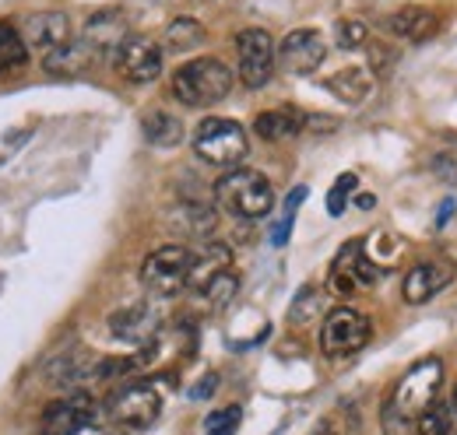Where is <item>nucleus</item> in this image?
Instances as JSON below:
<instances>
[{
    "mask_svg": "<svg viewBox=\"0 0 457 435\" xmlns=\"http://www.w3.org/2000/svg\"><path fill=\"white\" fill-rule=\"evenodd\" d=\"M306 193H310L306 186H295V190H292V193L286 197V211H295V208H299V204L306 201Z\"/></svg>",
    "mask_w": 457,
    "mask_h": 435,
    "instance_id": "nucleus-38",
    "label": "nucleus"
},
{
    "mask_svg": "<svg viewBox=\"0 0 457 435\" xmlns=\"http://www.w3.org/2000/svg\"><path fill=\"white\" fill-rule=\"evenodd\" d=\"M275 56H278L282 70L306 78V74H313V70L324 63V56H328V39H324L317 29H295V32H288L286 39L278 43Z\"/></svg>",
    "mask_w": 457,
    "mask_h": 435,
    "instance_id": "nucleus-11",
    "label": "nucleus"
},
{
    "mask_svg": "<svg viewBox=\"0 0 457 435\" xmlns=\"http://www.w3.org/2000/svg\"><path fill=\"white\" fill-rule=\"evenodd\" d=\"M419 435H457V411L447 404H433L429 411L419 414Z\"/></svg>",
    "mask_w": 457,
    "mask_h": 435,
    "instance_id": "nucleus-27",
    "label": "nucleus"
},
{
    "mask_svg": "<svg viewBox=\"0 0 457 435\" xmlns=\"http://www.w3.org/2000/svg\"><path fill=\"white\" fill-rule=\"evenodd\" d=\"M204 43H208V32H204V25L197 18H176V21H170V29L162 36V53H190V50H197Z\"/></svg>",
    "mask_w": 457,
    "mask_h": 435,
    "instance_id": "nucleus-23",
    "label": "nucleus"
},
{
    "mask_svg": "<svg viewBox=\"0 0 457 435\" xmlns=\"http://www.w3.org/2000/svg\"><path fill=\"white\" fill-rule=\"evenodd\" d=\"M141 130H145V137L155 144V148H176L179 141H183V119L179 116H172L166 109H152V112H145V119H141Z\"/></svg>",
    "mask_w": 457,
    "mask_h": 435,
    "instance_id": "nucleus-22",
    "label": "nucleus"
},
{
    "mask_svg": "<svg viewBox=\"0 0 457 435\" xmlns=\"http://www.w3.org/2000/svg\"><path fill=\"white\" fill-rule=\"evenodd\" d=\"M292 225H295V211H286L282 221L271 228V246H286L288 235H292Z\"/></svg>",
    "mask_w": 457,
    "mask_h": 435,
    "instance_id": "nucleus-34",
    "label": "nucleus"
},
{
    "mask_svg": "<svg viewBox=\"0 0 457 435\" xmlns=\"http://www.w3.org/2000/svg\"><path fill=\"white\" fill-rule=\"evenodd\" d=\"M433 168H436L440 176L447 172V179H457V165L451 162V155H444V159H436V162H433Z\"/></svg>",
    "mask_w": 457,
    "mask_h": 435,
    "instance_id": "nucleus-39",
    "label": "nucleus"
},
{
    "mask_svg": "<svg viewBox=\"0 0 457 435\" xmlns=\"http://www.w3.org/2000/svg\"><path fill=\"white\" fill-rule=\"evenodd\" d=\"M243 422V407L239 404H228V407H219L204 418V435H236Z\"/></svg>",
    "mask_w": 457,
    "mask_h": 435,
    "instance_id": "nucleus-29",
    "label": "nucleus"
},
{
    "mask_svg": "<svg viewBox=\"0 0 457 435\" xmlns=\"http://www.w3.org/2000/svg\"><path fill=\"white\" fill-rule=\"evenodd\" d=\"M96 369H99V362L88 355V351H63L57 362L50 365V382L60 386V390H71V386H78V382L85 380H96Z\"/></svg>",
    "mask_w": 457,
    "mask_h": 435,
    "instance_id": "nucleus-20",
    "label": "nucleus"
},
{
    "mask_svg": "<svg viewBox=\"0 0 457 435\" xmlns=\"http://www.w3.org/2000/svg\"><path fill=\"white\" fill-rule=\"evenodd\" d=\"M215 390H219V376H215V373H208L197 386H190V400H204V397H212Z\"/></svg>",
    "mask_w": 457,
    "mask_h": 435,
    "instance_id": "nucleus-36",
    "label": "nucleus"
},
{
    "mask_svg": "<svg viewBox=\"0 0 457 435\" xmlns=\"http://www.w3.org/2000/svg\"><path fill=\"white\" fill-rule=\"evenodd\" d=\"M215 201L219 208L228 211L232 218L243 221H257L275 208V190L268 183L264 172L253 168H228L226 176L215 183Z\"/></svg>",
    "mask_w": 457,
    "mask_h": 435,
    "instance_id": "nucleus-2",
    "label": "nucleus"
},
{
    "mask_svg": "<svg viewBox=\"0 0 457 435\" xmlns=\"http://www.w3.org/2000/svg\"><path fill=\"white\" fill-rule=\"evenodd\" d=\"M320 316V291L317 288H299V295L292 299V309H288V320L292 324H313Z\"/></svg>",
    "mask_w": 457,
    "mask_h": 435,
    "instance_id": "nucleus-28",
    "label": "nucleus"
},
{
    "mask_svg": "<svg viewBox=\"0 0 457 435\" xmlns=\"http://www.w3.org/2000/svg\"><path fill=\"white\" fill-rule=\"evenodd\" d=\"M92 422H99L96 400L88 393H71V397H63V400L46 407L43 435H71L78 429H85V425H92Z\"/></svg>",
    "mask_w": 457,
    "mask_h": 435,
    "instance_id": "nucleus-14",
    "label": "nucleus"
},
{
    "mask_svg": "<svg viewBox=\"0 0 457 435\" xmlns=\"http://www.w3.org/2000/svg\"><path fill=\"white\" fill-rule=\"evenodd\" d=\"M454 277H457L454 260H426V264H415L411 271L404 274L401 295H404V302H411V306H426V302L436 299Z\"/></svg>",
    "mask_w": 457,
    "mask_h": 435,
    "instance_id": "nucleus-13",
    "label": "nucleus"
},
{
    "mask_svg": "<svg viewBox=\"0 0 457 435\" xmlns=\"http://www.w3.org/2000/svg\"><path fill=\"white\" fill-rule=\"evenodd\" d=\"M454 411H457V393H454Z\"/></svg>",
    "mask_w": 457,
    "mask_h": 435,
    "instance_id": "nucleus-42",
    "label": "nucleus"
},
{
    "mask_svg": "<svg viewBox=\"0 0 457 435\" xmlns=\"http://www.w3.org/2000/svg\"><path fill=\"white\" fill-rule=\"evenodd\" d=\"M162 414V393L152 386V382H134V386H123L110 400V418H113L120 429H130V432H141V429H152Z\"/></svg>",
    "mask_w": 457,
    "mask_h": 435,
    "instance_id": "nucleus-7",
    "label": "nucleus"
},
{
    "mask_svg": "<svg viewBox=\"0 0 457 435\" xmlns=\"http://www.w3.org/2000/svg\"><path fill=\"white\" fill-rule=\"evenodd\" d=\"M355 204H359V208H373V204H377V197H370V193H362V197H355Z\"/></svg>",
    "mask_w": 457,
    "mask_h": 435,
    "instance_id": "nucleus-41",
    "label": "nucleus"
},
{
    "mask_svg": "<svg viewBox=\"0 0 457 435\" xmlns=\"http://www.w3.org/2000/svg\"><path fill=\"white\" fill-rule=\"evenodd\" d=\"M194 152L204 159L208 165H219V168H239L250 155V141H246V130L226 119V116H208L204 123H197L194 130Z\"/></svg>",
    "mask_w": 457,
    "mask_h": 435,
    "instance_id": "nucleus-4",
    "label": "nucleus"
},
{
    "mask_svg": "<svg viewBox=\"0 0 457 435\" xmlns=\"http://www.w3.org/2000/svg\"><path fill=\"white\" fill-rule=\"evenodd\" d=\"M440 386H444V362L440 358H422L415 369H408L401 376L387 414L401 418V422H419V414L436 404Z\"/></svg>",
    "mask_w": 457,
    "mask_h": 435,
    "instance_id": "nucleus-3",
    "label": "nucleus"
},
{
    "mask_svg": "<svg viewBox=\"0 0 457 435\" xmlns=\"http://www.w3.org/2000/svg\"><path fill=\"white\" fill-rule=\"evenodd\" d=\"M239 56V81L246 88H264L275 74V39L264 29H243L236 36Z\"/></svg>",
    "mask_w": 457,
    "mask_h": 435,
    "instance_id": "nucleus-8",
    "label": "nucleus"
},
{
    "mask_svg": "<svg viewBox=\"0 0 457 435\" xmlns=\"http://www.w3.org/2000/svg\"><path fill=\"white\" fill-rule=\"evenodd\" d=\"M366 46H370V70H373V74H387V70L395 67L398 53H395L387 43H373V39H370Z\"/></svg>",
    "mask_w": 457,
    "mask_h": 435,
    "instance_id": "nucleus-33",
    "label": "nucleus"
},
{
    "mask_svg": "<svg viewBox=\"0 0 457 435\" xmlns=\"http://www.w3.org/2000/svg\"><path fill=\"white\" fill-rule=\"evenodd\" d=\"M176 228L190 239H212L215 232V211L208 204H179L176 208Z\"/></svg>",
    "mask_w": 457,
    "mask_h": 435,
    "instance_id": "nucleus-25",
    "label": "nucleus"
},
{
    "mask_svg": "<svg viewBox=\"0 0 457 435\" xmlns=\"http://www.w3.org/2000/svg\"><path fill=\"white\" fill-rule=\"evenodd\" d=\"M236 291H239V281H236V274L226 271V274H219L208 288H204V299H208V306L212 309H226L228 302L236 299Z\"/></svg>",
    "mask_w": 457,
    "mask_h": 435,
    "instance_id": "nucleus-30",
    "label": "nucleus"
},
{
    "mask_svg": "<svg viewBox=\"0 0 457 435\" xmlns=\"http://www.w3.org/2000/svg\"><path fill=\"white\" fill-rule=\"evenodd\" d=\"M380 277V267L366 257V250H362V242H348L342 253H338V260L331 264V277H328V288L335 291V295H355L359 288H370L373 281Z\"/></svg>",
    "mask_w": 457,
    "mask_h": 435,
    "instance_id": "nucleus-9",
    "label": "nucleus"
},
{
    "mask_svg": "<svg viewBox=\"0 0 457 435\" xmlns=\"http://www.w3.org/2000/svg\"><path fill=\"white\" fill-rule=\"evenodd\" d=\"M303 127H310L317 134H331V130H338V119L335 116H310V112H303Z\"/></svg>",
    "mask_w": 457,
    "mask_h": 435,
    "instance_id": "nucleus-35",
    "label": "nucleus"
},
{
    "mask_svg": "<svg viewBox=\"0 0 457 435\" xmlns=\"http://www.w3.org/2000/svg\"><path fill=\"white\" fill-rule=\"evenodd\" d=\"M228 264H232V250H228L226 242H215V239H204V246L194 253V260H190V277H187V288H194V291H204L219 274L228 271Z\"/></svg>",
    "mask_w": 457,
    "mask_h": 435,
    "instance_id": "nucleus-17",
    "label": "nucleus"
},
{
    "mask_svg": "<svg viewBox=\"0 0 457 435\" xmlns=\"http://www.w3.org/2000/svg\"><path fill=\"white\" fill-rule=\"evenodd\" d=\"M232 92V70L215 56H197L172 74V95L190 109L222 103Z\"/></svg>",
    "mask_w": 457,
    "mask_h": 435,
    "instance_id": "nucleus-1",
    "label": "nucleus"
},
{
    "mask_svg": "<svg viewBox=\"0 0 457 435\" xmlns=\"http://www.w3.org/2000/svg\"><path fill=\"white\" fill-rule=\"evenodd\" d=\"M387 29H391V36H398V39L426 43V39H433V36L440 32V18H436L433 11H426V7H404V11L387 18Z\"/></svg>",
    "mask_w": 457,
    "mask_h": 435,
    "instance_id": "nucleus-18",
    "label": "nucleus"
},
{
    "mask_svg": "<svg viewBox=\"0 0 457 435\" xmlns=\"http://www.w3.org/2000/svg\"><path fill=\"white\" fill-rule=\"evenodd\" d=\"M190 260L194 253L187 246H162L155 253L145 257L141 264V284L159 295V299H172L187 288V277H190Z\"/></svg>",
    "mask_w": 457,
    "mask_h": 435,
    "instance_id": "nucleus-5",
    "label": "nucleus"
},
{
    "mask_svg": "<svg viewBox=\"0 0 457 435\" xmlns=\"http://www.w3.org/2000/svg\"><path fill=\"white\" fill-rule=\"evenodd\" d=\"M335 36H338V46H342V50H359V46L370 43V29H366V21H359V18H345V21H338Z\"/></svg>",
    "mask_w": 457,
    "mask_h": 435,
    "instance_id": "nucleus-32",
    "label": "nucleus"
},
{
    "mask_svg": "<svg viewBox=\"0 0 457 435\" xmlns=\"http://www.w3.org/2000/svg\"><path fill=\"white\" fill-rule=\"evenodd\" d=\"M25 60H29V46H25L21 32L7 21H0V78L7 70H18Z\"/></svg>",
    "mask_w": 457,
    "mask_h": 435,
    "instance_id": "nucleus-26",
    "label": "nucleus"
},
{
    "mask_svg": "<svg viewBox=\"0 0 457 435\" xmlns=\"http://www.w3.org/2000/svg\"><path fill=\"white\" fill-rule=\"evenodd\" d=\"M162 46L152 43V39H141V36H130L120 50H116L113 63H116V74L130 85H148L162 74Z\"/></svg>",
    "mask_w": 457,
    "mask_h": 435,
    "instance_id": "nucleus-10",
    "label": "nucleus"
},
{
    "mask_svg": "<svg viewBox=\"0 0 457 435\" xmlns=\"http://www.w3.org/2000/svg\"><path fill=\"white\" fill-rule=\"evenodd\" d=\"M355 186H359V179L352 176V172H342L338 179H335V186H331V193H328V215L331 218H342L345 208H348V197L355 193Z\"/></svg>",
    "mask_w": 457,
    "mask_h": 435,
    "instance_id": "nucleus-31",
    "label": "nucleus"
},
{
    "mask_svg": "<svg viewBox=\"0 0 457 435\" xmlns=\"http://www.w3.org/2000/svg\"><path fill=\"white\" fill-rule=\"evenodd\" d=\"M328 88L348 103V106H362L370 95H373V88H377V74L370 70V67H342L331 81H328Z\"/></svg>",
    "mask_w": 457,
    "mask_h": 435,
    "instance_id": "nucleus-19",
    "label": "nucleus"
},
{
    "mask_svg": "<svg viewBox=\"0 0 457 435\" xmlns=\"http://www.w3.org/2000/svg\"><path fill=\"white\" fill-rule=\"evenodd\" d=\"M96 60H99V56L78 39V43H63L60 50L46 53V70H54V74H81V70H88Z\"/></svg>",
    "mask_w": 457,
    "mask_h": 435,
    "instance_id": "nucleus-24",
    "label": "nucleus"
},
{
    "mask_svg": "<svg viewBox=\"0 0 457 435\" xmlns=\"http://www.w3.org/2000/svg\"><path fill=\"white\" fill-rule=\"evenodd\" d=\"M127 39H130V21H127V14H123L120 7L96 11V14L85 21V29H81V43L99 56V60H103V56H116V50H120Z\"/></svg>",
    "mask_w": 457,
    "mask_h": 435,
    "instance_id": "nucleus-12",
    "label": "nucleus"
},
{
    "mask_svg": "<svg viewBox=\"0 0 457 435\" xmlns=\"http://www.w3.org/2000/svg\"><path fill=\"white\" fill-rule=\"evenodd\" d=\"M370 337H373L370 316H362V313H355L348 306L331 309L324 316V326H320V348H324L328 358H345V355L362 351L370 344Z\"/></svg>",
    "mask_w": 457,
    "mask_h": 435,
    "instance_id": "nucleus-6",
    "label": "nucleus"
},
{
    "mask_svg": "<svg viewBox=\"0 0 457 435\" xmlns=\"http://www.w3.org/2000/svg\"><path fill=\"white\" fill-rule=\"evenodd\" d=\"M159 313L152 309V302H130L123 309H116L110 316V330H113L116 341H127V344H152L155 333H159Z\"/></svg>",
    "mask_w": 457,
    "mask_h": 435,
    "instance_id": "nucleus-15",
    "label": "nucleus"
},
{
    "mask_svg": "<svg viewBox=\"0 0 457 435\" xmlns=\"http://www.w3.org/2000/svg\"><path fill=\"white\" fill-rule=\"evenodd\" d=\"M71 435H120V432L106 429V425H99V422H92V425H85V429H78V432H71Z\"/></svg>",
    "mask_w": 457,
    "mask_h": 435,
    "instance_id": "nucleus-40",
    "label": "nucleus"
},
{
    "mask_svg": "<svg viewBox=\"0 0 457 435\" xmlns=\"http://www.w3.org/2000/svg\"><path fill=\"white\" fill-rule=\"evenodd\" d=\"M454 211H457V201L454 197H447L444 204H440V215H436V228H444L451 218H454Z\"/></svg>",
    "mask_w": 457,
    "mask_h": 435,
    "instance_id": "nucleus-37",
    "label": "nucleus"
},
{
    "mask_svg": "<svg viewBox=\"0 0 457 435\" xmlns=\"http://www.w3.org/2000/svg\"><path fill=\"white\" fill-rule=\"evenodd\" d=\"M253 130H257V137H264V141H288V137H295L299 130H303V112L299 109H268V112H261L257 119H253Z\"/></svg>",
    "mask_w": 457,
    "mask_h": 435,
    "instance_id": "nucleus-21",
    "label": "nucleus"
},
{
    "mask_svg": "<svg viewBox=\"0 0 457 435\" xmlns=\"http://www.w3.org/2000/svg\"><path fill=\"white\" fill-rule=\"evenodd\" d=\"M18 32H21L25 46L54 53L63 43H71V18L63 11H39V14H29Z\"/></svg>",
    "mask_w": 457,
    "mask_h": 435,
    "instance_id": "nucleus-16",
    "label": "nucleus"
}]
</instances>
